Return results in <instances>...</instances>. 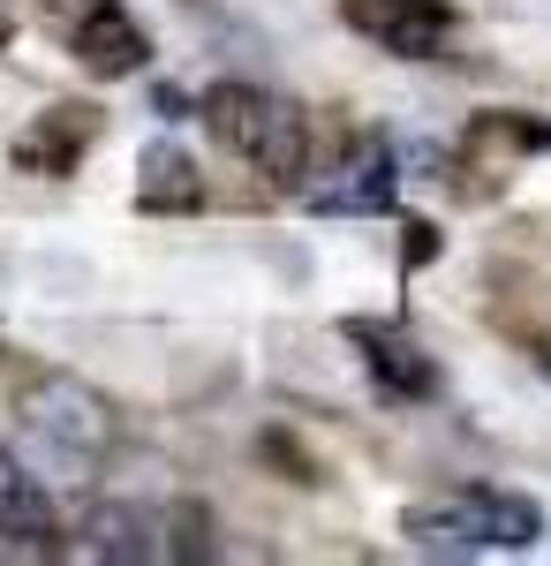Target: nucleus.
I'll return each mask as SVG.
<instances>
[{
  "label": "nucleus",
  "mask_w": 551,
  "mask_h": 566,
  "mask_svg": "<svg viewBox=\"0 0 551 566\" xmlns=\"http://www.w3.org/2000/svg\"><path fill=\"white\" fill-rule=\"evenodd\" d=\"M0 536L15 552H61V514H53V499L31 476L15 483V491H0Z\"/></svg>",
  "instance_id": "nucleus-10"
},
{
  "label": "nucleus",
  "mask_w": 551,
  "mask_h": 566,
  "mask_svg": "<svg viewBox=\"0 0 551 566\" xmlns=\"http://www.w3.org/2000/svg\"><path fill=\"white\" fill-rule=\"evenodd\" d=\"M250 167L264 181H280V189H302L310 167H318V151H310V114L288 106V98H272V114H264V129L250 144Z\"/></svg>",
  "instance_id": "nucleus-3"
},
{
  "label": "nucleus",
  "mask_w": 551,
  "mask_h": 566,
  "mask_svg": "<svg viewBox=\"0 0 551 566\" xmlns=\"http://www.w3.org/2000/svg\"><path fill=\"white\" fill-rule=\"evenodd\" d=\"M544 378H551V348H544Z\"/></svg>",
  "instance_id": "nucleus-17"
},
{
  "label": "nucleus",
  "mask_w": 551,
  "mask_h": 566,
  "mask_svg": "<svg viewBox=\"0 0 551 566\" xmlns=\"http://www.w3.org/2000/svg\"><path fill=\"white\" fill-rule=\"evenodd\" d=\"M15 416L45 438V446H61V453H106L114 446V400L106 392H91L84 378H31L23 400H15Z\"/></svg>",
  "instance_id": "nucleus-1"
},
{
  "label": "nucleus",
  "mask_w": 551,
  "mask_h": 566,
  "mask_svg": "<svg viewBox=\"0 0 551 566\" xmlns=\"http://www.w3.org/2000/svg\"><path fill=\"white\" fill-rule=\"evenodd\" d=\"M167 528H174L167 552H181V559H212V536H205V506H174Z\"/></svg>",
  "instance_id": "nucleus-14"
},
{
  "label": "nucleus",
  "mask_w": 551,
  "mask_h": 566,
  "mask_svg": "<svg viewBox=\"0 0 551 566\" xmlns=\"http://www.w3.org/2000/svg\"><path fill=\"white\" fill-rule=\"evenodd\" d=\"M15 483H23V461H15V453L0 446V491H15Z\"/></svg>",
  "instance_id": "nucleus-16"
},
{
  "label": "nucleus",
  "mask_w": 551,
  "mask_h": 566,
  "mask_svg": "<svg viewBox=\"0 0 551 566\" xmlns=\"http://www.w3.org/2000/svg\"><path fill=\"white\" fill-rule=\"evenodd\" d=\"M264 114H272V98H264L257 84H212V91H205V129H212L227 151H242V159H250Z\"/></svg>",
  "instance_id": "nucleus-8"
},
{
  "label": "nucleus",
  "mask_w": 551,
  "mask_h": 566,
  "mask_svg": "<svg viewBox=\"0 0 551 566\" xmlns=\"http://www.w3.org/2000/svg\"><path fill=\"white\" fill-rule=\"evenodd\" d=\"M340 15H347V31H363L371 45L401 53V61L438 53L446 31H454V8L446 0H340Z\"/></svg>",
  "instance_id": "nucleus-2"
},
{
  "label": "nucleus",
  "mask_w": 551,
  "mask_h": 566,
  "mask_svg": "<svg viewBox=\"0 0 551 566\" xmlns=\"http://www.w3.org/2000/svg\"><path fill=\"white\" fill-rule=\"evenodd\" d=\"M76 61H84L91 76H136V69H144V61H152V45H144V31H136V23H128L122 8H114V0H106V8H91L84 23H76Z\"/></svg>",
  "instance_id": "nucleus-5"
},
{
  "label": "nucleus",
  "mask_w": 551,
  "mask_h": 566,
  "mask_svg": "<svg viewBox=\"0 0 551 566\" xmlns=\"http://www.w3.org/2000/svg\"><path fill=\"white\" fill-rule=\"evenodd\" d=\"M144 181H136V197H144V212H189L197 197H205V181H197V159L181 151V144H144Z\"/></svg>",
  "instance_id": "nucleus-7"
},
{
  "label": "nucleus",
  "mask_w": 551,
  "mask_h": 566,
  "mask_svg": "<svg viewBox=\"0 0 551 566\" xmlns=\"http://www.w3.org/2000/svg\"><path fill=\"white\" fill-rule=\"evenodd\" d=\"M91 136H98V114L91 106H53V114H39V129L15 136V167L23 175H69L84 159Z\"/></svg>",
  "instance_id": "nucleus-4"
},
{
  "label": "nucleus",
  "mask_w": 551,
  "mask_h": 566,
  "mask_svg": "<svg viewBox=\"0 0 551 566\" xmlns=\"http://www.w3.org/2000/svg\"><path fill=\"white\" fill-rule=\"evenodd\" d=\"M347 340L363 348V363H371L393 392H430V363H424L416 340H401V333H385V325H347Z\"/></svg>",
  "instance_id": "nucleus-9"
},
{
  "label": "nucleus",
  "mask_w": 551,
  "mask_h": 566,
  "mask_svg": "<svg viewBox=\"0 0 551 566\" xmlns=\"http://www.w3.org/2000/svg\"><path fill=\"white\" fill-rule=\"evenodd\" d=\"M84 536H91V544H84L91 559H152V552H159L144 506H98V514L84 522Z\"/></svg>",
  "instance_id": "nucleus-12"
},
{
  "label": "nucleus",
  "mask_w": 551,
  "mask_h": 566,
  "mask_svg": "<svg viewBox=\"0 0 551 566\" xmlns=\"http://www.w3.org/2000/svg\"><path fill=\"white\" fill-rule=\"evenodd\" d=\"M393 159H385V144H363L347 167H340V181H325V189H310V205L318 212H385L393 205Z\"/></svg>",
  "instance_id": "nucleus-6"
},
{
  "label": "nucleus",
  "mask_w": 551,
  "mask_h": 566,
  "mask_svg": "<svg viewBox=\"0 0 551 566\" xmlns=\"http://www.w3.org/2000/svg\"><path fill=\"white\" fill-rule=\"evenodd\" d=\"M430 258H438V234L416 227V234H408V264H430Z\"/></svg>",
  "instance_id": "nucleus-15"
},
{
  "label": "nucleus",
  "mask_w": 551,
  "mask_h": 566,
  "mask_svg": "<svg viewBox=\"0 0 551 566\" xmlns=\"http://www.w3.org/2000/svg\"><path fill=\"white\" fill-rule=\"evenodd\" d=\"M461 514H468V528H476L484 544H507V552L537 544V528H544V522H537V506H529V499H513V491H476Z\"/></svg>",
  "instance_id": "nucleus-11"
},
{
  "label": "nucleus",
  "mask_w": 551,
  "mask_h": 566,
  "mask_svg": "<svg viewBox=\"0 0 551 566\" xmlns=\"http://www.w3.org/2000/svg\"><path fill=\"white\" fill-rule=\"evenodd\" d=\"M408 536H416L424 552H438V559H468V552L484 544V536L468 528V514H461V522H438V514H408Z\"/></svg>",
  "instance_id": "nucleus-13"
},
{
  "label": "nucleus",
  "mask_w": 551,
  "mask_h": 566,
  "mask_svg": "<svg viewBox=\"0 0 551 566\" xmlns=\"http://www.w3.org/2000/svg\"><path fill=\"white\" fill-rule=\"evenodd\" d=\"M0 45H8V23H0Z\"/></svg>",
  "instance_id": "nucleus-18"
}]
</instances>
